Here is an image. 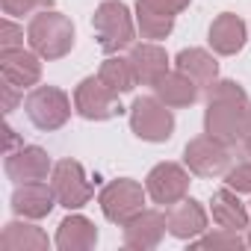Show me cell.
Here are the masks:
<instances>
[{"label":"cell","instance_id":"9a60e30c","mask_svg":"<svg viewBox=\"0 0 251 251\" xmlns=\"http://www.w3.org/2000/svg\"><path fill=\"white\" fill-rule=\"evenodd\" d=\"M0 71H3V80L15 83L18 89H33L42 80V56L33 48L0 50Z\"/></svg>","mask_w":251,"mask_h":251},{"label":"cell","instance_id":"7402d4cb","mask_svg":"<svg viewBox=\"0 0 251 251\" xmlns=\"http://www.w3.org/2000/svg\"><path fill=\"white\" fill-rule=\"evenodd\" d=\"M50 245L48 233L33 225V219H21L18 222H9L3 227V233H0V248L3 251H45Z\"/></svg>","mask_w":251,"mask_h":251},{"label":"cell","instance_id":"d6986e66","mask_svg":"<svg viewBox=\"0 0 251 251\" xmlns=\"http://www.w3.org/2000/svg\"><path fill=\"white\" fill-rule=\"evenodd\" d=\"M210 213H213V222L225 230H239L242 233L251 222V210L239 201V192H233L230 186H222L219 192H213Z\"/></svg>","mask_w":251,"mask_h":251},{"label":"cell","instance_id":"5b68a950","mask_svg":"<svg viewBox=\"0 0 251 251\" xmlns=\"http://www.w3.org/2000/svg\"><path fill=\"white\" fill-rule=\"evenodd\" d=\"M24 109L39 130L50 133V130H59L71 118V98L59 86H33L30 95L24 98Z\"/></svg>","mask_w":251,"mask_h":251},{"label":"cell","instance_id":"5bb4252c","mask_svg":"<svg viewBox=\"0 0 251 251\" xmlns=\"http://www.w3.org/2000/svg\"><path fill=\"white\" fill-rule=\"evenodd\" d=\"M56 207V195L53 186L48 180H27V183H15L12 192V210L21 219H45L50 216V210Z\"/></svg>","mask_w":251,"mask_h":251},{"label":"cell","instance_id":"4316f807","mask_svg":"<svg viewBox=\"0 0 251 251\" xmlns=\"http://www.w3.org/2000/svg\"><path fill=\"white\" fill-rule=\"evenodd\" d=\"M225 186H230L239 195H251V163L239 160L236 166H230L225 172Z\"/></svg>","mask_w":251,"mask_h":251},{"label":"cell","instance_id":"6da1fadb","mask_svg":"<svg viewBox=\"0 0 251 251\" xmlns=\"http://www.w3.org/2000/svg\"><path fill=\"white\" fill-rule=\"evenodd\" d=\"M248 95L236 80H213L207 86V112H204V133L222 139L225 145L242 142Z\"/></svg>","mask_w":251,"mask_h":251},{"label":"cell","instance_id":"603a6c76","mask_svg":"<svg viewBox=\"0 0 251 251\" xmlns=\"http://www.w3.org/2000/svg\"><path fill=\"white\" fill-rule=\"evenodd\" d=\"M175 68L180 74H186L192 83H198L201 89H207L213 80H219V62L210 50L204 48H183L175 56Z\"/></svg>","mask_w":251,"mask_h":251},{"label":"cell","instance_id":"8fae6325","mask_svg":"<svg viewBox=\"0 0 251 251\" xmlns=\"http://www.w3.org/2000/svg\"><path fill=\"white\" fill-rule=\"evenodd\" d=\"M189 175L192 172L186 166H180V163H157L145 177L148 198L154 204H163V207L177 204L189 192Z\"/></svg>","mask_w":251,"mask_h":251},{"label":"cell","instance_id":"cb8c5ba5","mask_svg":"<svg viewBox=\"0 0 251 251\" xmlns=\"http://www.w3.org/2000/svg\"><path fill=\"white\" fill-rule=\"evenodd\" d=\"M98 77H100V80H103L115 95H127V92H133V89L139 86V80H136V71H133L130 59H127V56H118V53H109V56L100 62Z\"/></svg>","mask_w":251,"mask_h":251},{"label":"cell","instance_id":"83f0119b","mask_svg":"<svg viewBox=\"0 0 251 251\" xmlns=\"http://www.w3.org/2000/svg\"><path fill=\"white\" fill-rule=\"evenodd\" d=\"M12 48H24V27H18L6 15L0 24V50H12Z\"/></svg>","mask_w":251,"mask_h":251},{"label":"cell","instance_id":"f546056e","mask_svg":"<svg viewBox=\"0 0 251 251\" xmlns=\"http://www.w3.org/2000/svg\"><path fill=\"white\" fill-rule=\"evenodd\" d=\"M24 142H21V136H18V130L12 127V124H9V127H6V154L9 151H15V148H21Z\"/></svg>","mask_w":251,"mask_h":251},{"label":"cell","instance_id":"1f68e13d","mask_svg":"<svg viewBox=\"0 0 251 251\" xmlns=\"http://www.w3.org/2000/svg\"><path fill=\"white\" fill-rule=\"evenodd\" d=\"M248 136H251V103L245 109V124H242V139H248Z\"/></svg>","mask_w":251,"mask_h":251},{"label":"cell","instance_id":"d6a6232c","mask_svg":"<svg viewBox=\"0 0 251 251\" xmlns=\"http://www.w3.org/2000/svg\"><path fill=\"white\" fill-rule=\"evenodd\" d=\"M245 239H248V248H251V227H248V236H245Z\"/></svg>","mask_w":251,"mask_h":251},{"label":"cell","instance_id":"ba28073f","mask_svg":"<svg viewBox=\"0 0 251 251\" xmlns=\"http://www.w3.org/2000/svg\"><path fill=\"white\" fill-rule=\"evenodd\" d=\"M121 95H115L100 77H86L77 83L74 89V109L86 118V121H109L115 115L124 112Z\"/></svg>","mask_w":251,"mask_h":251},{"label":"cell","instance_id":"e0dca14e","mask_svg":"<svg viewBox=\"0 0 251 251\" xmlns=\"http://www.w3.org/2000/svg\"><path fill=\"white\" fill-rule=\"evenodd\" d=\"M127 59L136 71V80L139 86H154L166 71H169V53L157 45V42H136L130 50H127Z\"/></svg>","mask_w":251,"mask_h":251},{"label":"cell","instance_id":"52a82bcc","mask_svg":"<svg viewBox=\"0 0 251 251\" xmlns=\"http://www.w3.org/2000/svg\"><path fill=\"white\" fill-rule=\"evenodd\" d=\"M50 186L56 195V204L65 210H80L92 201L95 186L86 177V169L77 160H59L50 172Z\"/></svg>","mask_w":251,"mask_h":251},{"label":"cell","instance_id":"484cf974","mask_svg":"<svg viewBox=\"0 0 251 251\" xmlns=\"http://www.w3.org/2000/svg\"><path fill=\"white\" fill-rule=\"evenodd\" d=\"M0 6H3V15L9 18H27V15L53 9V0H0Z\"/></svg>","mask_w":251,"mask_h":251},{"label":"cell","instance_id":"4fadbf2b","mask_svg":"<svg viewBox=\"0 0 251 251\" xmlns=\"http://www.w3.org/2000/svg\"><path fill=\"white\" fill-rule=\"evenodd\" d=\"M121 227H124V245H127V248L151 251V248H157L163 242V236L169 230V222H166V213L145 207L133 219H127Z\"/></svg>","mask_w":251,"mask_h":251},{"label":"cell","instance_id":"2e32d148","mask_svg":"<svg viewBox=\"0 0 251 251\" xmlns=\"http://www.w3.org/2000/svg\"><path fill=\"white\" fill-rule=\"evenodd\" d=\"M166 222H169V233L175 239L192 242L195 236H201L207 230V210L195 198H180L177 204L166 207Z\"/></svg>","mask_w":251,"mask_h":251},{"label":"cell","instance_id":"3957f363","mask_svg":"<svg viewBox=\"0 0 251 251\" xmlns=\"http://www.w3.org/2000/svg\"><path fill=\"white\" fill-rule=\"evenodd\" d=\"M27 42L42 59H48V62L62 59L74 48V24L68 15H62L56 9H45L30 18Z\"/></svg>","mask_w":251,"mask_h":251},{"label":"cell","instance_id":"f1b7e54d","mask_svg":"<svg viewBox=\"0 0 251 251\" xmlns=\"http://www.w3.org/2000/svg\"><path fill=\"white\" fill-rule=\"evenodd\" d=\"M0 92H3V112H6V115H12V112L18 109V103L24 100V89H18L15 83L3 80V86H0Z\"/></svg>","mask_w":251,"mask_h":251},{"label":"cell","instance_id":"4dcf8cb0","mask_svg":"<svg viewBox=\"0 0 251 251\" xmlns=\"http://www.w3.org/2000/svg\"><path fill=\"white\" fill-rule=\"evenodd\" d=\"M239 160H245V163H251V136L239 142Z\"/></svg>","mask_w":251,"mask_h":251},{"label":"cell","instance_id":"7a4b0ae2","mask_svg":"<svg viewBox=\"0 0 251 251\" xmlns=\"http://www.w3.org/2000/svg\"><path fill=\"white\" fill-rule=\"evenodd\" d=\"M92 27H95L98 45L106 56L130 50L136 45V30H139L136 18L130 15L127 3H121V0H103L92 15Z\"/></svg>","mask_w":251,"mask_h":251},{"label":"cell","instance_id":"30bf717a","mask_svg":"<svg viewBox=\"0 0 251 251\" xmlns=\"http://www.w3.org/2000/svg\"><path fill=\"white\" fill-rule=\"evenodd\" d=\"M183 163L192 175L198 177H216V175H225L230 169V145H225L222 139L204 133V136H195L192 142H186L183 148Z\"/></svg>","mask_w":251,"mask_h":251},{"label":"cell","instance_id":"7c38bea8","mask_svg":"<svg viewBox=\"0 0 251 251\" xmlns=\"http://www.w3.org/2000/svg\"><path fill=\"white\" fill-rule=\"evenodd\" d=\"M53 160L45 148L39 145H21L15 151L6 154V163H3V172L9 180L15 183H27V180H48V175L53 172Z\"/></svg>","mask_w":251,"mask_h":251},{"label":"cell","instance_id":"ffe728a7","mask_svg":"<svg viewBox=\"0 0 251 251\" xmlns=\"http://www.w3.org/2000/svg\"><path fill=\"white\" fill-rule=\"evenodd\" d=\"M56 248L59 251H89L98 245V227L92 219L80 216V213H71L59 222L56 227Z\"/></svg>","mask_w":251,"mask_h":251},{"label":"cell","instance_id":"277c9868","mask_svg":"<svg viewBox=\"0 0 251 251\" xmlns=\"http://www.w3.org/2000/svg\"><path fill=\"white\" fill-rule=\"evenodd\" d=\"M130 130L142 142H169L175 133V115L157 95H142L130 106Z\"/></svg>","mask_w":251,"mask_h":251},{"label":"cell","instance_id":"d4e9b609","mask_svg":"<svg viewBox=\"0 0 251 251\" xmlns=\"http://www.w3.org/2000/svg\"><path fill=\"white\" fill-rule=\"evenodd\" d=\"M189 248H248V239H242L239 236V230H225V227H219V230H213V233H201V236H195L192 242H189Z\"/></svg>","mask_w":251,"mask_h":251},{"label":"cell","instance_id":"9c48e42d","mask_svg":"<svg viewBox=\"0 0 251 251\" xmlns=\"http://www.w3.org/2000/svg\"><path fill=\"white\" fill-rule=\"evenodd\" d=\"M192 0H136V27L148 42L169 39L175 30V18Z\"/></svg>","mask_w":251,"mask_h":251},{"label":"cell","instance_id":"44dd1931","mask_svg":"<svg viewBox=\"0 0 251 251\" xmlns=\"http://www.w3.org/2000/svg\"><path fill=\"white\" fill-rule=\"evenodd\" d=\"M151 89H154V95H157L166 106H172V109L192 106V103L198 100V95H201V86L192 83V80H189L186 74H180L177 68H175V71H166Z\"/></svg>","mask_w":251,"mask_h":251},{"label":"cell","instance_id":"8992f818","mask_svg":"<svg viewBox=\"0 0 251 251\" xmlns=\"http://www.w3.org/2000/svg\"><path fill=\"white\" fill-rule=\"evenodd\" d=\"M145 198H148V189L139 180H133V177H118V180H109L100 189L98 204H100L103 216L112 225H124L127 219H133L139 210H145Z\"/></svg>","mask_w":251,"mask_h":251},{"label":"cell","instance_id":"ac0fdd59","mask_svg":"<svg viewBox=\"0 0 251 251\" xmlns=\"http://www.w3.org/2000/svg\"><path fill=\"white\" fill-rule=\"evenodd\" d=\"M245 39H248V30H245V21L233 12H222L213 24H210V48L213 53L219 56H233L245 48Z\"/></svg>","mask_w":251,"mask_h":251}]
</instances>
